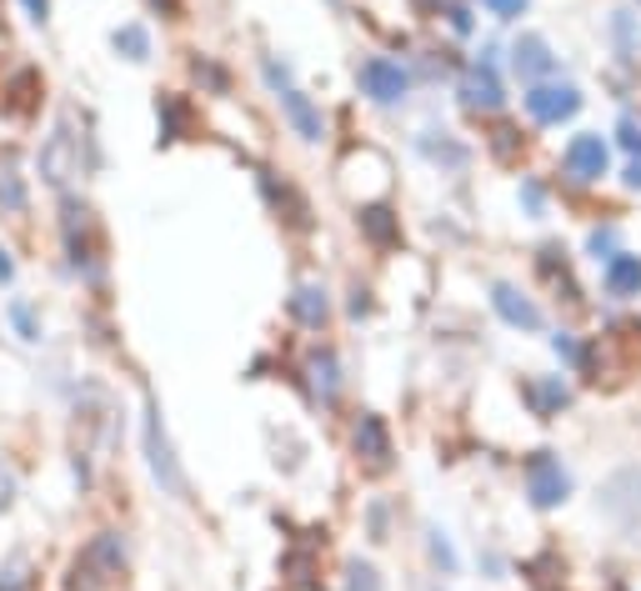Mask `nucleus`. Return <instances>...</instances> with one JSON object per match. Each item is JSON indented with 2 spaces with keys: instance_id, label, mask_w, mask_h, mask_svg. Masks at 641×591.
I'll return each instance as SVG.
<instances>
[{
  "instance_id": "f257e3e1",
  "label": "nucleus",
  "mask_w": 641,
  "mask_h": 591,
  "mask_svg": "<svg viewBox=\"0 0 641 591\" xmlns=\"http://www.w3.org/2000/svg\"><path fill=\"white\" fill-rule=\"evenodd\" d=\"M146 456H151V476L165 486L171 496H185V471L175 466V451H171V437L161 427V406H146Z\"/></svg>"
},
{
  "instance_id": "f03ea898",
  "label": "nucleus",
  "mask_w": 641,
  "mask_h": 591,
  "mask_svg": "<svg viewBox=\"0 0 641 591\" xmlns=\"http://www.w3.org/2000/svg\"><path fill=\"white\" fill-rule=\"evenodd\" d=\"M526 496H532L542 512H552V506H562L566 496H571V476H566V466L552 451H536V456L526 461Z\"/></svg>"
},
{
  "instance_id": "7ed1b4c3",
  "label": "nucleus",
  "mask_w": 641,
  "mask_h": 591,
  "mask_svg": "<svg viewBox=\"0 0 641 591\" xmlns=\"http://www.w3.org/2000/svg\"><path fill=\"white\" fill-rule=\"evenodd\" d=\"M41 175L51 186H66L71 175H81V146H76V131H71V116H61L51 141L41 146Z\"/></svg>"
},
{
  "instance_id": "20e7f679",
  "label": "nucleus",
  "mask_w": 641,
  "mask_h": 591,
  "mask_svg": "<svg viewBox=\"0 0 641 591\" xmlns=\"http://www.w3.org/2000/svg\"><path fill=\"white\" fill-rule=\"evenodd\" d=\"M526 110H532L542 126H562L581 110V90L576 86H536L532 96H526Z\"/></svg>"
},
{
  "instance_id": "39448f33",
  "label": "nucleus",
  "mask_w": 641,
  "mask_h": 591,
  "mask_svg": "<svg viewBox=\"0 0 641 591\" xmlns=\"http://www.w3.org/2000/svg\"><path fill=\"white\" fill-rule=\"evenodd\" d=\"M361 86H366L371 100H381V106H396V100L406 96V71L396 66V61H366L361 66Z\"/></svg>"
},
{
  "instance_id": "423d86ee",
  "label": "nucleus",
  "mask_w": 641,
  "mask_h": 591,
  "mask_svg": "<svg viewBox=\"0 0 641 591\" xmlns=\"http://www.w3.org/2000/svg\"><path fill=\"white\" fill-rule=\"evenodd\" d=\"M566 171H571L576 181H601V175H607V141H601V136H576V141L566 146Z\"/></svg>"
},
{
  "instance_id": "0eeeda50",
  "label": "nucleus",
  "mask_w": 641,
  "mask_h": 591,
  "mask_svg": "<svg viewBox=\"0 0 641 591\" xmlns=\"http://www.w3.org/2000/svg\"><path fill=\"white\" fill-rule=\"evenodd\" d=\"M356 456L366 461L371 471L392 466V437H386V421H381V417H361L356 421Z\"/></svg>"
},
{
  "instance_id": "6e6552de",
  "label": "nucleus",
  "mask_w": 641,
  "mask_h": 591,
  "mask_svg": "<svg viewBox=\"0 0 641 591\" xmlns=\"http://www.w3.org/2000/svg\"><path fill=\"white\" fill-rule=\"evenodd\" d=\"M511 66H516V76H522V80H542L546 71L556 66V55H552V45H546L542 35H522V41L511 45Z\"/></svg>"
},
{
  "instance_id": "1a4fd4ad",
  "label": "nucleus",
  "mask_w": 641,
  "mask_h": 591,
  "mask_svg": "<svg viewBox=\"0 0 641 591\" xmlns=\"http://www.w3.org/2000/svg\"><path fill=\"white\" fill-rule=\"evenodd\" d=\"M461 100H467L471 110H496L501 100V80H496V71L487 66V61H481V66H471L467 76H461Z\"/></svg>"
},
{
  "instance_id": "9d476101",
  "label": "nucleus",
  "mask_w": 641,
  "mask_h": 591,
  "mask_svg": "<svg viewBox=\"0 0 641 591\" xmlns=\"http://www.w3.org/2000/svg\"><path fill=\"white\" fill-rule=\"evenodd\" d=\"M491 307L501 311V321H511V326H522V331L542 326V311H536L532 301L516 291V286H496V291H491Z\"/></svg>"
},
{
  "instance_id": "9b49d317",
  "label": "nucleus",
  "mask_w": 641,
  "mask_h": 591,
  "mask_svg": "<svg viewBox=\"0 0 641 591\" xmlns=\"http://www.w3.org/2000/svg\"><path fill=\"white\" fill-rule=\"evenodd\" d=\"M281 106H286V116H291V126H296V136H301V141H321V136H327V126H321V110L311 106V96H301V90L286 86L281 90Z\"/></svg>"
},
{
  "instance_id": "f8f14e48",
  "label": "nucleus",
  "mask_w": 641,
  "mask_h": 591,
  "mask_svg": "<svg viewBox=\"0 0 641 591\" xmlns=\"http://www.w3.org/2000/svg\"><path fill=\"white\" fill-rule=\"evenodd\" d=\"M607 291L611 296H637L641 291V256H611L607 261Z\"/></svg>"
},
{
  "instance_id": "ddd939ff",
  "label": "nucleus",
  "mask_w": 641,
  "mask_h": 591,
  "mask_svg": "<svg viewBox=\"0 0 641 591\" xmlns=\"http://www.w3.org/2000/svg\"><path fill=\"white\" fill-rule=\"evenodd\" d=\"M327 291H321V286H301V291L291 296V316L296 321H306V326H321V321H327Z\"/></svg>"
},
{
  "instance_id": "4468645a",
  "label": "nucleus",
  "mask_w": 641,
  "mask_h": 591,
  "mask_svg": "<svg viewBox=\"0 0 641 591\" xmlns=\"http://www.w3.org/2000/svg\"><path fill=\"white\" fill-rule=\"evenodd\" d=\"M526 396H532L536 417H556V411L571 401V391H566L562 382H526Z\"/></svg>"
},
{
  "instance_id": "2eb2a0df",
  "label": "nucleus",
  "mask_w": 641,
  "mask_h": 591,
  "mask_svg": "<svg viewBox=\"0 0 641 591\" xmlns=\"http://www.w3.org/2000/svg\"><path fill=\"white\" fill-rule=\"evenodd\" d=\"M361 226H366V236H371L376 246H392L396 236H402V230H396V221H392V211H386V206H366V211H361Z\"/></svg>"
},
{
  "instance_id": "dca6fc26",
  "label": "nucleus",
  "mask_w": 641,
  "mask_h": 591,
  "mask_svg": "<svg viewBox=\"0 0 641 591\" xmlns=\"http://www.w3.org/2000/svg\"><path fill=\"white\" fill-rule=\"evenodd\" d=\"M110 41H116V51L126 55V61H146V55H151V35H146L141 25H120Z\"/></svg>"
},
{
  "instance_id": "f3484780",
  "label": "nucleus",
  "mask_w": 641,
  "mask_h": 591,
  "mask_svg": "<svg viewBox=\"0 0 641 591\" xmlns=\"http://www.w3.org/2000/svg\"><path fill=\"white\" fill-rule=\"evenodd\" d=\"M311 372H316V391L331 401V396H336V356H331V351H316Z\"/></svg>"
},
{
  "instance_id": "a211bd4d",
  "label": "nucleus",
  "mask_w": 641,
  "mask_h": 591,
  "mask_svg": "<svg viewBox=\"0 0 641 591\" xmlns=\"http://www.w3.org/2000/svg\"><path fill=\"white\" fill-rule=\"evenodd\" d=\"M0 591H31V561L15 557L11 567L0 571Z\"/></svg>"
},
{
  "instance_id": "6ab92c4d",
  "label": "nucleus",
  "mask_w": 641,
  "mask_h": 591,
  "mask_svg": "<svg viewBox=\"0 0 641 591\" xmlns=\"http://www.w3.org/2000/svg\"><path fill=\"white\" fill-rule=\"evenodd\" d=\"M516 141H522V136H516V126H496V136H491V146H496L501 161H511V155H516Z\"/></svg>"
},
{
  "instance_id": "aec40b11",
  "label": "nucleus",
  "mask_w": 641,
  "mask_h": 591,
  "mask_svg": "<svg viewBox=\"0 0 641 591\" xmlns=\"http://www.w3.org/2000/svg\"><path fill=\"white\" fill-rule=\"evenodd\" d=\"M351 591H381L376 571H371V567H361V561H351Z\"/></svg>"
},
{
  "instance_id": "412c9836",
  "label": "nucleus",
  "mask_w": 641,
  "mask_h": 591,
  "mask_svg": "<svg viewBox=\"0 0 641 591\" xmlns=\"http://www.w3.org/2000/svg\"><path fill=\"white\" fill-rule=\"evenodd\" d=\"M481 6H491V15H501V21H516L526 11V0H481Z\"/></svg>"
},
{
  "instance_id": "4be33fe9",
  "label": "nucleus",
  "mask_w": 641,
  "mask_h": 591,
  "mask_svg": "<svg viewBox=\"0 0 641 591\" xmlns=\"http://www.w3.org/2000/svg\"><path fill=\"white\" fill-rule=\"evenodd\" d=\"M621 146H627L631 155H641V126L631 121V116H627V121H621Z\"/></svg>"
},
{
  "instance_id": "5701e85b",
  "label": "nucleus",
  "mask_w": 641,
  "mask_h": 591,
  "mask_svg": "<svg viewBox=\"0 0 641 591\" xmlns=\"http://www.w3.org/2000/svg\"><path fill=\"white\" fill-rule=\"evenodd\" d=\"M552 351H556V356H566V362H581V346H576L566 331H562V336H552Z\"/></svg>"
},
{
  "instance_id": "b1692460",
  "label": "nucleus",
  "mask_w": 641,
  "mask_h": 591,
  "mask_svg": "<svg viewBox=\"0 0 641 591\" xmlns=\"http://www.w3.org/2000/svg\"><path fill=\"white\" fill-rule=\"evenodd\" d=\"M11 316H15V326H21V336H25V341H35V336H41V331H35V316H31V307H15Z\"/></svg>"
},
{
  "instance_id": "393cba45",
  "label": "nucleus",
  "mask_w": 641,
  "mask_h": 591,
  "mask_svg": "<svg viewBox=\"0 0 641 591\" xmlns=\"http://www.w3.org/2000/svg\"><path fill=\"white\" fill-rule=\"evenodd\" d=\"M431 551H436V561H441L446 571L457 567V557H451V547H446V537H441V531H431Z\"/></svg>"
},
{
  "instance_id": "a878e982",
  "label": "nucleus",
  "mask_w": 641,
  "mask_h": 591,
  "mask_svg": "<svg viewBox=\"0 0 641 591\" xmlns=\"http://www.w3.org/2000/svg\"><path fill=\"white\" fill-rule=\"evenodd\" d=\"M611 246H617V236H611V230H591V251H611Z\"/></svg>"
},
{
  "instance_id": "bb28decb",
  "label": "nucleus",
  "mask_w": 641,
  "mask_h": 591,
  "mask_svg": "<svg viewBox=\"0 0 641 591\" xmlns=\"http://www.w3.org/2000/svg\"><path fill=\"white\" fill-rule=\"evenodd\" d=\"M25 11H31V21H45L51 15V0H25Z\"/></svg>"
},
{
  "instance_id": "cd10ccee",
  "label": "nucleus",
  "mask_w": 641,
  "mask_h": 591,
  "mask_svg": "<svg viewBox=\"0 0 641 591\" xmlns=\"http://www.w3.org/2000/svg\"><path fill=\"white\" fill-rule=\"evenodd\" d=\"M627 186H631V191H641V155L627 165Z\"/></svg>"
},
{
  "instance_id": "c85d7f7f",
  "label": "nucleus",
  "mask_w": 641,
  "mask_h": 591,
  "mask_svg": "<svg viewBox=\"0 0 641 591\" xmlns=\"http://www.w3.org/2000/svg\"><path fill=\"white\" fill-rule=\"evenodd\" d=\"M146 6H151V11H165V15H175V6H181V0H146Z\"/></svg>"
},
{
  "instance_id": "c756f323",
  "label": "nucleus",
  "mask_w": 641,
  "mask_h": 591,
  "mask_svg": "<svg viewBox=\"0 0 641 591\" xmlns=\"http://www.w3.org/2000/svg\"><path fill=\"white\" fill-rule=\"evenodd\" d=\"M11 502V476H6V471H0V506Z\"/></svg>"
},
{
  "instance_id": "7c9ffc66",
  "label": "nucleus",
  "mask_w": 641,
  "mask_h": 591,
  "mask_svg": "<svg viewBox=\"0 0 641 591\" xmlns=\"http://www.w3.org/2000/svg\"><path fill=\"white\" fill-rule=\"evenodd\" d=\"M0 281H11V261H6V251H0Z\"/></svg>"
}]
</instances>
